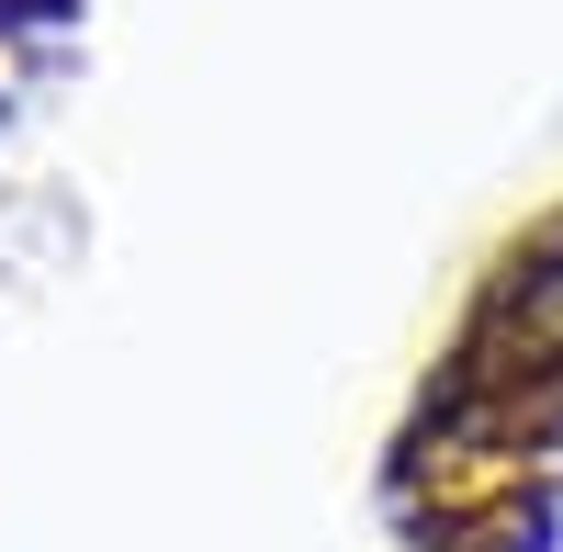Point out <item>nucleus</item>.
Instances as JSON below:
<instances>
[{
    "mask_svg": "<svg viewBox=\"0 0 563 552\" xmlns=\"http://www.w3.org/2000/svg\"><path fill=\"white\" fill-rule=\"evenodd\" d=\"M496 328H507V361H474L485 384H530V373H563V225L496 283Z\"/></svg>",
    "mask_w": 563,
    "mask_h": 552,
    "instance_id": "nucleus-1",
    "label": "nucleus"
}]
</instances>
